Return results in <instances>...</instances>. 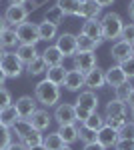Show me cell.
I'll return each mask as SVG.
<instances>
[{
	"mask_svg": "<svg viewBox=\"0 0 134 150\" xmlns=\"http://www.w3.org/2000/svg\"><path fill=\"white\" fill-rule=\"evenodd\" d=\"M84 86L88 88V90H98V88H104L106 86V82H104V70L102 68H92L90 72L84 74Z\"/></svg>",
	"mask_w": 134,
	"mask_h": 150,
	"instance_id": "cell-13",
	"label": "cell"
},
{
	"mask_svg": "<svg viewBox=\"0 0 134 150\" xmlns=\"http://www.w3.org/2000/svg\"><path fill=\"white\" fill-rule=\"evenodd\" d=\"M90 114H92L90 110H86V108H78V106H76V122L84 124V122H86V118H88Z\"/></svg>",
	"mask_w": 134,
	"mask_h": 150,
	"instance_id": "cell-44",
	"label": "cell"
},
{
	"mask_svg": "<svg viewBox=\"0 0 134 150\" xmlns=\"http://www.w3.org/2000/svg\"><path fill=\"white\" fill-rule=\"evenodd\" d=\"M18 44H20V42H18V36H16V28L8 26V28L0 34V46L4 48V50H8V48H16Z\"/></svg>",
	"mask_w": 134,
	"mask_h": 150,
	"instance_id": "cell-25",
	"label": "cell"
},
{
	"mask_svg": "<svg viewBox=\"0 0 134 150\" xmlns=\"http://www.w3.org/2000/svg\"><path fill=\"white\" fill-rule=\"evenodd\" d=\"M6 150H26V148L22 146V142H14V140H12L10 144L6 146Z\"/></svg>",
	"mask_w": 134,
	"mask_h": 150,
	"instance_id": "cell-47",
	"label": "cell"
},
{
	"mask_svg": "<svg viewBox=\"0 0 134 150\" xmlns=\"http://www.w3.org/2000/svg\"><path fill=\"white\" fill-rule=\"evenodd\" d=\"M36 98L34 96H20L16 102H14V108H16V112L20 118H26V120H30L32 114L38 110V106H36Z\"/></svg>",
	"mask_w": 134,
	"mask_h": 150,
	"instance_id": "cell-9",
	"label": "cell"
},
{
	"mask_svg": "<svg viewBox=\"0 0 134 150\" xmlns=\"http://www.w3.org/2000/svg\"><path fill=\"white\" fill-rule=\"evenodd\" d=\"M16 56L20 58V62H22L24 66L28 64V62H32L36 56H40V52H38V48L32 46V44H18L16 46Z\"/></svg>",
	"mask_w": 134,
	"mask_h": 150,
	"instance_id": "cell-20",
	"label": "cell"
},
{
	"mask_svg": "<svg viewBox=\"0 0 134 150\" xmlns=\"http://www.w3.org/2000/svg\"><path fill=\"white\" fill-rule=\"evenodd\" d=\"M120 38H122V40H126L128 44H132V42H134V22L124 24V28H122V34H120Z\"/></svg>",
	"mask_w": 134,
	"mask_h": 150,
	"instance_id": "cell-40",
	"label": "cell"
},
{
	"mask_svg": "<svg viewBox=\"0 0 134 150\" xmlns=\"http://www.w3.org/2000/svg\"><path fill=\"white\" fill-rule=\"evenodd\" d=\"M40 56L44 58V62L48 66H60L62 62H64V56H62V52L58 50L56 46H46V50L40 54Z\"/></svg>",
	"mask_w": 134,
	"mask_h": 150,
	"instance_id": "cell-23",
	"label": "cell"
},
{
	"mask_svg": "<svg viewBox=\"0 0 134 150\" xmlns=\"http://www.w3.org/2000/svg\"><path fill=\"white\" fill-rule=\"evenodd\" d=\"M114 150H134V138H118Z\"/></svg>",
	"mask_w": 134,
	"mask_h": 150,
	"instance_id": "cell-42",
	"label": "cell"
},
{
	"mask_svg": "<svg viewBox=\"0 0 134 150\" xmlns=\"http://www.w3.org/2000/svg\"><path fill=\"white\" fill-rule=\"evenodd\" d=\"M64 18H66V14L62 12V8L60 6H50L48 10H46V14H44V22H48V24H52V26H60V24L64 22Z\"/></svg>",
	"mask_w": 134,
	"mask_h": 150,
	"instance_id": "cell-24",
	"label": "cell"
},
{
	"mask_svg": "<svg viewBox=\"0 0 134 150\" xmlns=\"http://www.w3.org/2000/svg\"><path fill=\"white\" fill-rule=\"evenodd\" d=\"M128 18L134 22V0H130V4H128Z\"/></svg>",
	"mask_w": 134,
	"mask_h": 150,
	"instance_id": "cell-50",
	"label": "cell"
},
{
	"mask_svg": "<svg viewBox=\"0 0 134 150\" xmlns=\"http://www.w3.org/2000/svg\"><path fill=\"white\" fill-rule=\"evenodd\" d=\"M80 34L88 36L92 40H102V28H100V18H88L82 22V28H80ZM104 42V40H102Z\"/></svg>",
	"mask_w": 134,
	"mask_h": 150,
	"instance_id": "cell-18",
	"label": "cell"
},
{
	"mask_svg": "<svg viewBox=\"0 0 134 150\" xmlns=\"http://www.w3.org/2000/svg\"><path fill=\"white\" fill-rule=\"evenodd\" d=\"M28 0H8V6H24Z\"/></svg>",
	"mask_w": 134,
	"mask_h": 150,
	"instance_id": "cell-49",
	"label": "cell"
},
{
	"mask_svg": "<svg viewBox=\"0 0 134 150\" xmlns=\"http://www.w3.org/2000/svg\"><path fill=\"white\" fill-rule=\"evenodd\" d=\"M4 54H6V50H4V48L0 46V60H2V56H4Z\"/></svg>",
	"mask_w": 134,
	"mask_h": 150,
	"instance_id": "cell-55",
	"label": "cell"
},
{
	"mask_svg": "<svg viewBox=\"0 0 134 150\" xmlns=\"http://www.w3.org/2000/svg\"><path fill=\"white\" fill-rule=\"evenodd\" d=\"M16 36H18L20 44H32V46H36L40 42V38H38V24L22 22L20 26H16Z\"/></svg>",
	"mask_w": 134,
	"mask_h": 150,
	"instance_id": "cell-6",
	"label": "cell"
},
{
	"mask_svg": "<svg viewBox=\"0 0 134 150\" xmlns=\"http://www.w3.org/2000/svg\"><path fill=\"white\" fill-rule=\"evenodd\" d=\"M94 2H96V4H98L100 8H106V6H112V4H114L116 0H94Z\"/></svg>",
	"mask_w": 134,
	"mask_h": 150,
	"instance_id": "cell-48",
	"label": "cell"
},
{
	"mask_svg": "<svg viewBox=\"0 0 134 150\" xmlns=\"http://www.w3.org/2000/svg\"><path fill=\"white\" fill-rule=\"evenodd\" d=\"M6 80H8V78H6V74L0 70V86H4V82H6Z\"/></svg>",
	"mask_w": 134,
	"mask_h": 150,
	"instance_id": "cell-53",
	"label": "cell"
},
{
	"mask_svg": "<svg viewBox=\"0 0 134 150\" xmlns=\"http://www.w3.org/2000/svg\"><path fill=\"white\" fill-rule=\"evenodd\" d=\"M132 86H134V84H132Z\"/></svg>",
	"mask_w": 134,
	"mask_h": 150,
	"instance_id": "cell-59",
	"label": "cell"
},
{
	"mask_svg": "<svg viewBox=\"0 0 134 150\" xmlns=\"http://www.w3.org/2000/svg\"><path fill=\"white\" fill-rule=\"evenodd\" d=\"M130 50H132V58H134V42L130 44Z\"/></svg>",
	"mask_w": 134,
	"mask_h": 150,
	"instance_id": "cell-58",
	"label": "cell"
},
{
	"mask_svg": "<svg viewBox=\"0 0 134 150\" xmlns=\"http://www.w3.org/2000/svg\"><path fill=\"white\" fill-rule=\"evenodd\" d=\"M56 36H58V28H56V26L44 22V20L38 24V38H40V40L52 42V40H56Z\"/></svg>",
	"mask_w": 134,
	"mask_h": 150,
	"instance_id": "cell-27",
	"label": "cell"
},
{
	"mask_svg": "<svg viewBox=\"0 0 134 150\" xmlns=\"http://www.w3.org/2000/svg\"><path fill=\"white\" fill-rule=\"evenodd\" d=\"M130 118H132L130 122H134V108H130Z\"/></svg>",
	"mask_w": 134,
	"mask_h": 150,
	"instance_id": "cell-56",
	"label": "cell"
},
{
	"mask_svg": "<svg viewBox=\"0 0 134 150\" xmlns=\"http://www.w3.org/2000/svg\"><path fill=\"white\" fill-rule=\"evenodd\" d=\"M10 130H12V134L18 138V142H20L26 134H30V132H32L34 128H32V122H30V120H26V118H18V120L12 124Z\"/></svg>",
	"mask_w": 134,
	"mask_h": 150,
	"instance_id": "cell-22",
	"label": "cell"
},
{
	"mask_svg": "<svg viewBox=\"0 0 134 150\" xmlns=\"http://www.w3.org/2000/svg\"><path fill=\"white\" fill-rule=\"evenodd\" d=\"M12 104V94L8 88H4V86H0V110L2 108H6V106H10Z\"/></svg>",
	"mask_w": 134,
	"mask_h": 150,
	"instance_id": "cell-41",
	"label": "cell"
},
{
	"mask_svg": "<svg viewBox=\"0 0 134 150\" xmlns=\"http://www.w3.org/2000/svg\"><path fill=\"white\" fill-rule=\"evenodd\" d=\"M126 106H128V108H134V88H132V92L128 94V100H126Z\"/></svg>",
	"mask_w": 134,
	"mask_h": 150,
	"instance_id": "cell-51",
	"label": "cell"
},
{
	"mask_svg": "<svg viewBox=\"0 0 134 150\" xmlns=\"http://www.w3.org/2000/svg\"><path fill=\"white\" fill-rule=\"evenodd\" d=\"M64 58H72L78 52V42H76V36L72 32H62V34L56 36V44H54Z\"/></svg>",
	"mask_w": 134,
	"mask_h": 150,
	"instance_id": "cell-5",
	"label": "cell"
},
{
	"mask_svg": "<svg viewBox=\"0 0 134 150\" xmlns=\"http://www.w3.org/2000/svg\"><path fill=\"white\" fill-rule=\"evenodd\" d=\"M18 118H20V116L16 112L14 104H10V106H6V108L0 110V124H4L6 128H12V124H14Z\"/></svg>",
	"mask_w": 134,
	"mask_h": 150,
	"instance_id": "cell-30",
	"label": "cell"
},
{
	"mask_svg": "<svg viewBox=\"0 0 134 150\" xmlns=\"http://www.w3.org/2000/svg\"><path fill=\"white\" fill-rule=\"evenodd\" d=\"M110 58L116 62V64H120L124 60H128V58H132V50H130V44L122 40V38H118L116 42H112V48H110Z\"/></svg>",
	"mask_w": 134,
	"mask_h": 150,
	"instance_id": "cell-11",
	"label": "cell"
},
{
	"mask_svg": "<svg viewBox=\"0 0 134 150\" xmlns=\"http://www.w3.org/2000/svg\"><path fill=\"white\" fill-rule=\"evenodd\" d=\"M0 70L6 74V78H18L24 72V64L20 62V58L16 56V52L6 50V54L0 60Z\"/></svg>",
	"mask_w": 134,
	"mask_h": 150,
	"instance_id": "cell-3",
	"label": "cell"
},
{
	"mask_svg": "<svg viewBox=\"0 0 134 150\" xmlns=\"http://www.w3.org/2000/svg\"><path fill=\"white\" fill-rule=\"evenodd\" d=\"M28 14H30V12H28L26 6H8L2 16H4V20H6L8 26L16 28V26H20L22 22L28 20Z\"/></svg>",
	"mask_w": 134,
	"mask_h": 150,
	"instance_id": "cell-8",
	"label": "cell"
},
{
	"mask_svg": "<svg viewBox=\"0 0 134 150\" xmlns=\"http://www.w3.org/2000/svg\"><path fill=\"white\" fill-rule=\"evenodd\" d=\"M24 70H26L30 76H42V74H46V70H48V64L44 62L42 56H36L32 62H28V64L24 66Z\"/></svg>",
	"mask_w": 134,
	"mask_h": 150,
	"instance_id": "cell-26",
	"label": "cell"
},
{
	"mask_svg": "<svg viewBox=\"0 0 134 150\" xmlns=\"http://www.w3.org/2000/svg\"><path fill=\"white\" fill-rule=\"evenodd\" d=\"M42 138H44V134L42 132H38V130H32L30 134H26L20 142H22V146L26 150L32 148V146H38V144H42Z\"/></svg>",
	"mask_w": 134,
	"mask_h": 150,
	"instance_id": "cell-33",
	"label": "cell"
},
{
	"mask_svg": "<svg viewBox=\"0 0 134 150\" xmlns=\"http://www.w3.org/2000/svg\"><path fill=\"white\" fill-rule=\"evenodd\" d=\"M106 118V116H104ZM106 124L110 128H114V130H122L126 124H128V114H122V116H112V118H106Z\"/></svg>",
	"mask_w": 134,
	"mask_h": 150,
	"instance_id": "cell-36",
	"label": "cell"
},
{
	"mask_svg": "<svg viewBox=\"0 0 134 150\" xmlns=\"http://www.w3.org/2000/svg\"><path fill=\"white\" fill-rule=\"evenodd\" d=\"M60 150H72V146H66V144H64V146H62Z\"/></svg>",
	"mask_w": 134,
	"mask_h": 150,
	"instance_id": "cell-57",
	"label": "cell"
},
{
	"mask_svg": "<svg viewBox=\"0 0 134 150\" xmlns=\"http://www.w3.org/2000/svg\"><path fill=\"white\" fill-rule=\"evenodd\" d=\"M34 98H36V102L42 104L44 108H50V106H56L58 100H60V86H56L52 82L40 80L36 84V88H34Z\"/></svg>",
	"mask_w": 134,
	"mask_h": 150,
	"instance_id": "cell-1",
	"label": "cell"
},
{
	"mask_svg": "<svg viewBox=\"0 0 134 150\" xmlns=\"http://www.w3.org/2000/svg\"><path fill=\"white\" fill-rule=\"evenodd\" d=\"M118 66L122 68V72L126 74V78H128V80H132V78H134V58L124 60V62H120Z\"/></svg>",
	"mask_w": 134,
	"mask_h": 150,
	"instance_id": "cell-39",
	"label": "cell"
},
{
	"mask_svg": "<svg viewBox=\"0 0 134 150\" xmlns=\"http://www.w3.org/2000/svg\"><path fill=\"white\" fill-rule=\"evenodd\" d=\"M12 142V130L0 124V150H6V146Z\"/></svg>",
	"mask_w": 134,
	"mask_h": 150,
	"instance_id": "cell-38",
	"label": "cell"
},
{
	"mask_svg": "<svg viewBox=\"0 0 134 150\" xmlns=\"http://www.w3.org/2000/svg\"><path fill=\"white\" fill-rule=\"evenodd\" d=\"M84 150H106V148L98 142H90V144H84Z\"/></svg>",
	"mask_w": 134,
	"mask_h": 150,
	"instance_id": "cell-46",
	"label": "cell"
},
{
	"mask_svg": "<svg viewBox=\"0 0 134 150\" xmlns=\"http://www.w3.org/2000/svg\"><path fill=\"white\" fill-rule=\"evenodd\" d=\"M6 28H8V24H6V20H4V16L0 14V34H2V32H4Z\"/></svg>",
	"mask_w": 134,
	"mask_h": 150,
	"instance_id": "cell-52",
	"label": "cell"
},
{
	"mask_svg": "<svg viewBox=\"0 0 134 150\" xmlns=\"http://www.w3.org/2000/svg\"><path fill=\"white\" fill-rule=\"evenodd\" d=\"M104 82H106V86L116 88V86H120L124 82H128V78H126V74L122 72V68L118 64H112L110 68L104 70Z\"/></svg>",
	"mask_w": 134,
	"mask_h": 150,
	"instance_id": "cell-14",
	"label": "cell"
},
{
	"mask_svg": "<svg viewBox=\"0 0 134 150\" xmlns=\"http://www.w3.org/2000/svg\"><path fill=\"white\" fill-rule=\"evenodd\" d=\"M52 120H56L58 126H64V124H78L76 122V106L68 102H60L56 104Z\"/></svg>",
	"mask_w": 134,
	"mask_h": 150,
	"instance_id": "cell-4",
	"label": "cell"
},
{
	"mask_svg": "<svg viewBox=\"0 0 134 150\" xmlns=\"http://www.w3.org/2000/svg\"><path fill=\"white\" fill-rule=\"evenodd\" d=\"M72 64H74V70L86 74V72H90L92 68L98 66V58H96L94 52H76L72 56Z\"/></svg>",
	"mask_w": 134,
	"mask_h": 150,
	"instance_id": "cell-7",
	"label": "cell"
},
{
	"mask_svg": "<svg viewBox=\"0 0 134 150\" xmlns=\"http://www.w3.org/2000/svg\"><path fill=\"white\" fill-rule=\"evenodd\" d=\"M102 12V8L94 2V0H80L78 2V10H76V16L78 18H98V14Z\"/></svg>",
	"mask_w": 134,
	"mask_h": 150,
	"instance_id": "cell-17",
	"label": "cell"
},
{
	"mask_svg": "<svg viewBox=\"0 0 134 150\" xmlns=\"http://www.w3.org/2000/svg\"><path fill=\"white\" fill-rule=\"evenodd\" d=\"M60 134L62 142L66 146H72L74 142H78V124H64V126H58L56 130Z\"/></svg>",
	"mask_w": 134,
	"mask_h": 150,
	"instance_id": "cell-19",
	"label": "cell"
},
{
	"mask_svg": "<svg viewBox=\"0 0 134 150\" xmlns=\"http://www.w3.org/2000/svg\"><path fill=\"white\" fill-rule=\"evenodd\" d=\"M132 88L134 86L130 84V80L120 84V86H116V88H114V98L120 100V102H126V100H128V94L132 92Z\"/></svg>",
	"mask_w": 134,
	"mask_h": 150,
	"instance_id": "cell-35",
	"label": "cell"
},
{
	"mask_svg": "<svg viewBox=\"0 0 134 150\" xmlns=\"http://www.w3.org/2000/svg\"><path fill=\"white\" fill-rule=\"evenodd\" d=\"M118 138H120L118 130L110 128L108 124H104V126L96 132V142H98V144H102L106 150H108V148H114V146H116V142H118Z\"/></svg>",
	"mask_w": 134,
	"mask_h": 150,
	"instance_id": "cell-10",
	"label": "cell"
},
{
	"mask_svg": "<svg viewBox=\"0 0 134 150\" xmlns=\"http://www.w3.org/2000/svg\"><path fill=\"white\" fill-rule=\"evenodd\" d=\"M28 150H46L44 144H38V146H32V148H28Z\"/></svg>",
	"mask_w": 134,
	"mask_h": 150,
	"instance_id": "cell-54",
	"label": "cell"
},
{
	"mask_svg": "<svg viewBox=\"0 0 134 150\" xmlns=\"http://www.w3.org/2000/svg\"><path fill=\"white\" fill-rule=\"evenodd\" d=\"M44 78L48 82L56 84V86H62V84H64V78H66V68H64L62 64H60V66H48Z\"/></svg>",
	"mask_w": 134,
	"mask_h": 150,
	"instance_id": "cell-21",
	"label": "cell"
},
{
	"mask_svg": "<svg viewBox=\"0 0 134 150\" xmlns=\"http://www.w3.org/2000/svg\"><path fill=\"white\" fill-rule=\"evenodd\" d=\"M62 86L66 88L68 92H80V88H84V74L74 68L66 70V78H64Z\"/></svg>",
	"mask_w": 134,
	"mask_h": 150,
	"instance_id": "cell-16",
	"label": "cell"
},
{
	"mask_svg": "<svg viewBox=\"0 0 134 150\" xmlns=\"http://www.w3.org/2000/svg\"><path fill=\"white\" fill-rule=\"evenodd\" d=\"M24 6L28 8V12H32V10H36V8L40 6V0H28V2H26Z\"/></svg>",
	"mask_w": 134,
	"mask_h": 150,
	"instance_id": "cell-45",
	"label": "cell"
},
{
	"mask_svg": "<svg viewBox=\"0 0 134 150\" xmlns=\"http://www.w3.org/2000/svg\"><path fill=\"white\" fill-rule=\"evenodd\" d=\"M30 122H32L34 130H38V132H46V130L50 128V124H52V114H50L46 108H38V110L32 114Z\"/></svg>",
	"mask_w": 134,
	"mask_h": 150,
	"instance_id": "cell-15",
	"label": "cell"
},
{
	"mask_svg": "<svg viewBox=\"0 0 134 150\" xmlns=\"http://www.w3.org/2000/svg\"><path fill=\"white\" fill-rule=\"evenodd\" d=\"M78 140L82 144H90V142H96V132L94 130H88L84 128L82 124L78 126Z\"/></svg>",
	"mask_w": 134,
	"mask_h": 150,
	"instance_id": "cell-37",
	"label": "cell"
},
{
	"mask_svg": "<svg viewBox=\"0 0 134 150\" xmlns=\"http://www.w3.org/2000/svg\"><path fill=\"white\" fill-rule=\"evenodd\" d=\"M100 28H102V40H118L122 34L124 20L118 12H106L100 18Z\"/></svg>",
	"mask_w": 134,
	"mask_h": 150,
	"instance_id": "cell-2",
	"label": "cell"
},
{
	"mask_svg": "<svg viewBox=\"0 0 134 150\" xmlns=\"http://www.w3.org/2000/svg\"><path fill=\"white\" fill-rule=\"evenodd\" d=\"M78 2H80V0H56V6H60L62 12H64L66 16H76Z\"/></svg>",
	"mask_w": 134,
	"mask_h": 150,
	"instance_id": "cell-34",
	"label": "cell"
},
{
	"mask_svg": "<svg viewBox=\"0 0 134 150\" xmlns=\"http://www.w3.org/2000/svg\"><path fill=\"white\" fill-rule=\"evenodd\" d=\"M42 144L46 146V150H60L64 146V142H62V138H60L58 132H48V134H44Z\"/></svg>",
	"mask_w": 134,
	"mask_h": 150,
	"instance_id": "cell-32",
	"label": "cell"
},
{
	"mask_svg": "<svg viewBox=\"0 0 134 150\" xmlns=\"http://www.w3.org/2000/svg\"><path fill=\"white\" fill-rule=\"evenodd\" d=\"M76 42H78V52H96V48L102 44V40H92L84 34L76 36Z\"/></svg>",
	"mask_w": 134,
	"mask_h": 150,
	"instance_id": "cell-29",
	"label": "cell"
},
{
	"mask_svg": "<svg viewBox=\"0 0 134 150\" xmlns=\"http://www.w3.org/2000/svg\"><path fill=\"white\" fill-rule=\"evenodd\" d=\"M122 114H128V106L126 102H120V100H110V102L106 104V112L104 116L106 118H112V116H122Z\"/></svg>",
	"mask_w": 134,
	"mask_h": 150,
	"instance_id": "cell-28",
	"label": "cell"
},
{
	"mask_svg": "<svg viewBox=\"0 0 134 150\" xmlns=\"http://www.w3.org/2000/svg\"><path fill=\"white\" fill-rule=\"evenodd\" d=\"M98 104H100V100H98V96H96L94 90H82V92H78V98H76L74 106L86 108L90 112H98Z\"/></svg>",
	"mask_w": 134,
	"mask_h": 150,
	"instance_id": "cell-12",
	"label": "cell"
},
{
	"mask_svg": "<svg viewBox=\"0 0 134 150\" xmlns=\"http://www.w3.org/2000/svg\"><path fill=\"white\" fill-rule=\"evenodd\" d=\"M106 124V118H104V114H98V112H92V114L86 118V122L82 124L84 128H88V130H94V132H98L102 126Z\"/></svg>",
	"mask_w": 134,
	"mask_h": 150,
	"instance_id": "cell-31",
	"label": "cell"
},
{
	"mask_svg": "<svg viewBox=\"0 0 134 150\" xmlns=\"http://www.w3.org/2000/svg\"><path fill=\"white\" fill-rule=\"evenodd\" d=\"M118 134H120V138H134V122H128Z\"/></svg>",
	"mask_w": 134,
	"mask_h": 150,
	"instance_id": "cell-43",
	"label": "cell"
}]
</instances>
